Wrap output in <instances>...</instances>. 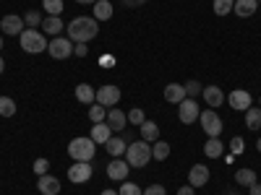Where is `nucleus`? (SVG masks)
I'll use <instances>...</instances> for the list:
<instances>
[{"mask_svg": "<svg viewBox=\"0 0 261 195\" xmlns=\"http://www.w3.org/2000/svg\"><path fill=\"white\" fill-rule=\"evenodd\" d=\"M99 34V21L94 16H76L68 24V39L73 45H89Z\"/></svg>", "mask_w": 261, "mask_h": 195, "instance_id": "1", "label": "nucleus"}, {"mask_svg": "<svg viewBox=\"0 0 261 195\" xmlns=\"http://www.w3.org/2000/svg\"><path fill=\"white\" fill-rule=\"evenodd\" d=\"M125 161H128V167H136V169L146 167V164L151 161V146H149L146 141L128 143V148H125Z\"/></svg>", "mask_w": 261, "mask_h": 195, "instance_id": "2", "label": "nucleus"}, {"mask_svg": "<svg viewBox=\"0 0 261 195\" xmlns=\"http://www.w3.org/2000/svg\"><path fill=\"white\" fill-rule=\"evenodd\" d=\"M94 151H97V143L86 136H79L68 143V156L73 161H92L94 159Z\"/></svg>", "mask_w": 261, "mask_h": 195, "instance_id": "3", "label": "nucleus"}, {"mask_svg": "<svg viewBox=\"0 0 261 195\" xmlns=\"http://www.w3.org/2000/svg\"><path fill=\"white\" fill-rule=\"evenodd\" d=\"M18 42H21V50L32 52V55L45 52L47 45H50V42L45 39V34H39L37 29H24V31H21V37H18Z\"/></svg>", "mask_w": 261, "mask_h": 195, "instance_id": "4", "label": "nucleus"}, {"mask_svg": "<svg viewBox=\"0 0 261 195\" xmlns=\"http://www.w3.org/2000/svg\"><path fill=\"white\" fill-rule=\"evenodd\" d=\"M47 52L53 60H68V57H73V42L65 37H55V39H50Z\"/></svg>", "mask_w": 261, "mask_h": 195, "instance_id": "5", "label": "nucleus"}, {"mask_svg": "<svg viewBox=\"0 0 261 195\" xmlns=\"http://www.w3.org/2000/svg\"><path fill=\"white\" fill-rule=\"evenodd\" d=\"M199 120H201V127H204V133L209 136V138H220V133H222V117L217 115L214 110H206V112H201L199 115Z\"/></svg>", "mask_w": 261, "mask_h": 195, "instance_id": "6", "label": "nucleus"}, {"mask_svg": "<svg viewBox=\"0 0 261 195\" xmlns=\"http://www.w3.org/2000/svg\"><path fill=\"white\" fill-rule=\"evenodd\" d=\"M201 110H199V104H196V99H183L178 104V120L183 125H193L196 120H199Z\"/></svg>", "mask_w": 261, "mask_h": 195, "instance_id": "7", "label": "nucleus"}, {"mask_svg": "<svg viewBox=\"0 0 261 195\" xmlns=\"http://www.w3.org/2000/svg\"><path fill=\"white\" fill-rule=\"evenodd\" d=\"M0 29H3L6 37H21V31H24V16H16V13L3 16V21H0Z\"/></svg>", "mask_w": 261, "mask_h": 195, "instance_id": "8", "label": "nucleus"}, {"mask_svg": "<svg viewBox=\"0 0 261 195\" xmlns=\"http://www.w3.org/2000/svg\"><path fill=\"white\" fill-rule=\"evenodd\" d=\"M68 180L76 182V185H84L92 180V164L89 161H76L71 169H68Z\"/></svg>", "mask_w": 261, "mask_h": 195, "instance_id": "9", "label": "nucleus"}, {"mask_svg": "<svg viewBox=\"0 0 261 195\" xmlns=\"http://www.w3.org/2000/svg\"><path fill=\"white\" fill-rule=\"evenodd\" d=\"M118 102H120V89L118 86H102V89L97 91V104H102L105 110L115 107Z\"/></svg>", "mask_w": 261, "mask_h": 195, "instance_id": "10", "label": "nucleus"}, {"mask_svg": "<svg viewBox=\"0 0 261 195\" xmlns=\"http://www.w3.org/2000/svg\"><path fill=\"white\" fill-rule=\"evenodd\" d=\"M227 104L232 107L235 112H246L248 107H253V99H251V94H248V91H243V89H235V91L227 96Z\"/></svg>", "mask_w": 261, "mask_h": 195, "instance_id": "11", "label": "nucleus"}, {"mask_svg": "<svg viewBox=\"0 0 261 195\" xmlns=\"http://www.w3.org/2000/svg\"><path fill=\"white\" fill-rule=\"evenodd\" d=\"M206 182H209V169L204 164H193L188 172V185L196 190V187H204Z\"/></svg>", "mask_w": 261, "mask_h": 195, "instance_id": "12", "label": "nucleus"}, {"mask_svg": "<svg viewBox=\"0 0 261 195\" xmlns=\"http://www.w3.org/2000/svg\"><path fill=\"white\" fill-rule=\"evenodd\" d=\"M128 161L125 159H113L110 164H107V177L110 180H115V182H123L125 177H128Z\"/></svg>", "mask_w": 261, "mask_h": 195, "instance_id": "13", "label": "nucleus"}, {"mask_svg": "<svg viewBox=\"0 0 261 195\" xmlns=\"http://www.w3.org/2000/svg\"><path fill=\"white\" fill-rule=\"evenodd\" d=\"M201 96H204V102L212 107V110H217L220 104H225V102H227V96L222 94V89H220V86H204Z\"/></svg>", "mask_w": 261, "mask_h": 195, "instance_id": "14", "label": "nucleus"}, {"mask_svg": "<svg viewBox=\"0 0 261 195\" xmlns=\"http://www.w3.org/2000/svg\"><path fill=\"white\" fill-rule=\"evenodd\" d=\"M37 187H39L42 195H58L60 192V180L53 177V175H42L39 182H37Z\"/></svg>", "mask_w": 261, "mask_h": 195, "instance_id": "15", "label": "nucleus"}, {"mask_svg": "<svg viewBox=\"0 0 261 195\" xmlns=\"http://www.w3.org/2000/svg\"><path fill=\"white\" fill-rule=\"evenodd\" d=\"M105 122L110 125L113 133H120V130L125 127V122H128V115L120 112V110H110V112H107V117H105Z\"/></svg>", "mask_w": 261, "mask_h": 195, "instance_id": "16", "label": "nucleus"}, {"mask_svg": "<svg viewBox=\"0 0 261 195\" xmlns=\"http://www.w3.org/2000/svg\"><path fill=\"white\" fill-rule=\"evenodd\" d=\"M89 138H92L94 143H107V141L113 138V130H110V125H107V122H94Z\"/></svg>", "mask_w": 261, "mask_h": 195, "instance_id": "17", "label": "nucleus"}, {"mask_svg": "<svg viewBox=\"0 0 261 195\" xmlns=\"http://www.w3.org/2000/svg\"><path fill=\"white\" fill-rule=\"evenodd\" d=\"M165 99L170 102V104H180L183 99H188L186 96V89L180 83H170V86H165Z\"/></svg>", "mask_w": 261, "mask_h": 195, "instance_id": "18", "label": "nucleus"}, {"mask_svg": "<svg viewBox=\"0 0 261 195\" xmlns=\"http://www.w3.org/2000/svg\"><path fill=\"white\" fill-rule=\"evenodd\" d=\"M76 99H79L81 104H89V107H92V104L97 102V91L92 89L89 83H79V86H76Z\"/></svg>", "mask_w": 261, "mask_h": 195, "instance_id": "19", "label": "nucleus"}, {"mask_svg": "<svg viewBox=\"0 0 261 195\" xmlns=\"http://www.w3.org/2000/svg\"><path fill=\"white\" fill-rule=\"evenodd\" d=\"M256 8H258V3H256V0H235V6H232L235 16H241V18H248V16H253V13H256Z\"/></svg>", "mask_w": 261, "mask_h": 195, "instance_id": "20", "label": "nucleus"}, {"mask_svg": "<svg viewBox=\"0 0 261 195\" xmlns=\"http://www.w3.org/2000/svg\"><path fill=\"white\" fill-rule=\"evenodd\" d=\"M92 8H94V18L97 21H110L113 18V3L110 0H97Z\"/></svg>", "mask_w": 261, "mask_h": 195, "instance_id": "21", "label": "nucleus"}, {"mask_svg": "<svg viewBox=\"0 0 261 195\" xmlns=\"http://www.w3.org/2000/svg\"><path fill=\"white\" fill-rule=\"evenodd\" d=\"M141 141H160V125L157 122H151V120H144V125H141Z\"/></svg>", "mask_w": 261, "mask_h": 195, "instance_id": "22", "label": "nucleus"}, {"mask_svg": "<svg viewBox=\"0 0 261 195\" xmlns=\"http://www.w3.org/2000/svg\"><path fill=\"white\" fill-rule=\"evenodd\" d=\"M105 146H107V154H110L113 159H120V156L125 154V148H128L125 138H110V141H107Z\"/></svg>", "mask_w": 261, "mask_h": 195, "instance_id": "23", "label": "nucleus"}, {"mask_svg": "<svg viewBox=\"0 0 261 195\" xmlns=\"http://www.w3.org/2000/svg\"><path fill=\"white\" fill-rule=\"evenodd\" d=\"M42 29H45V34H50V37L60 34L63 31V18L60 16H47L45 21H42Z\"/></svg>", "mask_w": 261, "mask_h": 195, "instance_id": "24", "label": "nucleus"}, {"mask_svg": "<svg viewBox=\"0 0 261 195\" xmlns=\"http://www.w3.org/2000/svg\"><path fill=\"white\" fill-rule=\"evenodd\" d=\"M222 151H225V146H222L220 138H209V141L204 143V154H206L209 159H220Z\"/></svg>", "mask_w": 261, "mask_h": 195, "instance_id": "25", "label": "nucleus"}, {"mask_svg": "<svg viewBox=\"0 0 261 195\" xmlns=\"http://www.w3.org/2000/svg\"><path fill=\"white\" fill-rule=\"evenodd\" d=\"M246 127L258 130L261 127V107H248L246 110Z\"/></svg>", "mask_w": 261, "mask_h": 195, "instance_id": "26", "label": "nucleus"}, {"mask_svg": "<svg viewBox=\"0 0 261 195\" xmlns=\"http://www.w3.org/2000/svg\"><path fill=\"white\" fill-rule=\"evenodd\" d=\"M167 156H170V143H165V141H154V143H151V159L165 161Z\"/></svg>", "mask_w": 261, "mask_h": 195, "instance_id": "27", "label": "nucleus"}, {"mask_svg": "<svg viewBox=\"0 0 261 195\" xmlns=\"http://www.w3.org/2000/svg\"><path fill=\"white\" fill-rule=\"evenodd\" d=\"M235 182L238 185H253L256 182V172L253 169H238L235 172Z\"/></svg>", "mask_w": 261, "mask_h": 195, "instance_id": "28", "label": "nucleus"}, {"mask_svg": "<svg viewBox=\"0 0 261 195\" xmlns=\"http://www.w3.org/2000/svg\"><path fill=\"white\" fill-rule=\"evenodd\" d=\"M16 115V102L11 96H0V117H13Z\"/></svg>", "mask_w": 261, "mask_h": 195, "instance_id": "29", "label": "nucleus"}, {"mask_svg": "<svg viewBox=\"0 0 261 195\" xmlns=\"http://www.w3.org/2000/svg\"><path fill=\"white\" fill-rule=\"evenodd\" d=\"M42 8L47 11V16H60L63 13V0H42Z\"/></svg>", "mask_w": 261, "mask_h": 195, "instance_id": "30", "label": "nucleus"}, {"mask_svg": "<svg viewBox=\"0 0 261 195\" xmlns=\"http://www.w3.org/2000/svg\"><path fill=\"white\" fill-rule=\"evenodd\" d=\"M183 89H186V96H188V99H196V96H199V94L204 91V86H201L199 81H193V78H191V81L183 86Z\"/></svg>", "mask_w": 261, "mask_h": 195, "instance_id": "31", "label": "nucleus"}, {"mask_svg": "<svg viewBox=\"0 0 261 195\" xmlns=\"http://www.w3.org/2000/svg\"><path fill=\"white\" fill-rule=\"evenodd\" d=\"M235 6V0H214V13L217 16H227Z\"/></svg>", "mask_w": 261, "mask_h": 195, "instance_id": "32", "label": "nucleus"}, {"mask_svg": "<svg viewBox=\"0 0 261 195\" xmlns=\"http://www.w3.org/2000/svg\"><path fill=\"white\" fill-rule=\"evenodd\" d=\"M89 117H92L94 122H105V117H107V110H105L102 104H97V102H94V104L89 107Z\"/></svg>", "mask_w": 261, "mask_h": 195, "instance_id": "33", "label": "nucleus"}, {"mask_svg": "<svg viewBox=\"0 0 261 195\" xmlns=\"http://www.w3.org/2000/svg\"><path fill=\"white\" fill-rule=\"evenodd\" d=\"M42 21H45V18H42V13H39V11H29V13H27V18H24V24H27L29 29H37V26H42Z\"/></svg>", "mask_w": 261, "mask_h": 195, "instance_id": "34", "label": "nucleus"}, {"mask_svg": "<svg viewBox=\"0 0 261 195\" xmlns=\"http://www.w3.org/2000/svg\"><path fill=\"white\" fill-rule=\"evenodd\" d=\"M118 195H144V190H141L139 185H134V182H123Z\"/></svg>", "mask_w": 261, "mask_h": 195, "instance_id": "35", "label": "nucleus"}, {"mask_svg": "<svg viewBox=\"0 0 261 195\" xmlns=\"http://www.w3.org/2000/svg\"><path fill=\"white\" fill-rule=\"evenodd\" d=\"M128 120H130V125H139V127H141L144 120H146V117H144V110H139V107H136V110H130V112H128Z\"/></svg>", "mask_w": 261, "mask_h": 195, "instance_id": "36", "label": "nucleus"}, {"mask_svg": "<svg viewBox=\"0 0 261 195\" xmlns=\"http://www.w3.org/2000/svg\"><path fill=\"white\" fill-rule=\"evenodd\" d=\"M47 169H50V161L45 159V156H39L37 161H34V172L42 177V175H47Z\"/></svg>", "mask_w": 261, "mask_h": 195, "instance_id": "37", "label": "nucleus"}, {"mask_svg": "<svg viewBox=\"0 0 261 195\" xmlns=\"http://www.w3.org/2000/svg\"><path fill=\"white\" fill-rule=\"evenodd\" d=\"M144 195H167V190H165L162 185H149V187L144 190Z\"/></svg>", "mask_w": 261, "mask_h": 195, "instance_id": "38", "label": "nucleus"}, {"mask_svg": "<svg viewBox=\"0 0 261 195\" xmlns=\"http://www.w3.org/2000/svg\"><path fill=\"white\" fill-rule=\"evenodd\" d=\"M230 148H232V154H243V138H232V143H230Z\"/></svg>", "mask_w": 261, "mask_h": 195, "instance_id": "39", "label": "nucleus"}, {"mask_svg": "<svg viewBox=\"0 0 261 195\" xmlns=\"http://www.w3.org/2000/svg\"><path fill=\"white\" fill-rule=\"evenodd\" d=\"M86 52H89V45H73V55L76 57H84Z\"/></svg>", "mask_w": 261, "mask_h": 195, "instance_id": "40", "label": "nucleus"}, {"mask_svg": "<svg viewBox=\"0 0 261 195\" xmlns=\"http://www.w3.org/2000/svg\"><path fill=\"white\" fill-rule=\"evenodd\" d=\"M146 0H123V6H128V8H136V6H144Z\"/></svg>", "mask_w": 261, "mask_h": 195, "instance_id": "41", "label": "nucleus"}, {"mask_svg": "<svg viewBox=\"0 0 261 195\" xmlns=\"http://www.w3.org/2000/svg\"><path fill=\"white\" fill-rule=\"evenodd\" d=\"M248 187H251V195H261V182H258V180H256L253 185H248Z\"/></svg>", "mask_w": 261, "mask_h": 195, "instance_id": "42", "label": "nucleus"}, {"mask_svg": "<svg viewBox=\"0 0 261 195\" xmlns=\"http://www.w3.org/2000/svg\"><path fill=\"white\" fill-rule=\"evenodd\" d=\"M178 195H193V187H191V185H186V187H180V190H178Z\"/></svg>", "mask_w": 261, "mask_h": 195, "instance_id": "43", "label": "nucleus"}, {"mask_svg": "<svg viewBox=\"0 0 261 195\" xmlns=\"http://www.w3.org/2000/svg\"><path fill=\"white\" fill-rule=\"evenodd\" d=\"M115 60H113V55H102V65H113Z\"/></svg>", "mask_w": 261, "mask_h": 195, "instance_id": "44", "label": "nucleus"}, {"mask_svg": "<svg viewBox=\"0 0 261 195\" xmlns=\"http://www.w3.org/2000/svg\"><path fill=\"white\" fill-rule=\"evenodd\" d=\"M76 3H81V6H94L97 0H76Z\"/></svg>", "mask_w": 261, "mask_h": 195, "instance_id": "45", "label": "nucleus"}, {"mask_svg": "<svg viewBox=\"0 0 261 195\" xmlns=\"http://www.w3.org/2000/svg\"><path fill=\"white\" fill-rule=\"evenodd\" d=\"M6 71V60H3V55H0V73Z\"/></svg>", "mask_w": 261, "mask_h": 195, "instance_id": "46", "label": "nucleus"}, {"mask_svg": "<svg viewBox=\"0 0 261 195\" xmlns=\"http://www.w3.org/2000/svg\"><path fill=\"white\" fill-rule=\"evenodd\" d=\"M99 195H118V192H115V190H102Z\"/></svg>", "mask_w": 261, "mask_h": 195, "instance_id": "47", "label": "nucleus"}, {"mask_svg": "<svg viewBox=\"0 0 261 195\" xmlns=\"http://www.w3.org/2000/svg\"><path fill=\"white\" fill-rule=\"evenodd\" d=\"M256 148H258V154H261V138H258V141H256Z\"/></svg>", "mask_w": 261, "mask_h": 195, "instance_id": "48", "label": "nucleus"}, {"mask_svg": "<svg viewBox=\"0 0 261 195\" xmlns=\"http://www.w3.org/2000/svg\"><path fill=\"white\" fill-rule=\"evenodd\" d=\"M0 50H3V37H0Z\"/></svg>", "mask_w": 261, "mask_h": 195, "instance_id": "49", "label": "nucleus"}, {"mask_svg": "<svg viewBox=\"0 0 261 195\" xmlns=\"http://www.w3.org/2000/svg\"><path fill=\"white\" fill-rule=\"evenodd\" d=\"M258 107H261V96H258Z\"/></svg>", "mask_w": 261, "mask_h": 195, "instance_id": "50", "label": "nucleus"}, {"mask_svg": "<svg viewBox=\"0 0 261 195\" xmlns=\"http://www.w3.org/2000/svg\"><path fill=\"white\" fill-rule=\"evenodd\" d=\"M256 3H261V0H256Z\"/></svg>", "mask_w": 261, "mask_h": 195, "instance_id": "51", "label": "nucleus"}]
</instances>
